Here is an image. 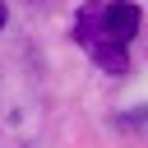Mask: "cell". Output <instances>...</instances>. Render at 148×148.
Returning <instances> with one entry per match:
<instances>
[{
    "instance_id": "cell-1",
    "label": "cell",
    "mask_w": 148,
    "mask_h": 148,
    "mask_svg": "<svg viewBox=\"0 0 148 148\" xmlns=\"http://www.w3.org/2000/svg\"><path fill=\"white\" fill-rule=\"evenodd\" d=\"M88 51H92V60H97L106 74H125V69H130V56H125L120 42H88Z\"/></svg>"
},
{
    "instance_id": "cell-2",
    "label": "cell",
    "mask_w": 148,
    "mask_h": 148,
    "mask_svg": "<svg viewBox=\"0 0 148 148\" xmlns=\"http://www.w3.org/2000/svg\"><path fill=\"white\" fill-rule=\"evenodd\" d=\"M0 28H5V5H0Z\"/></svg>"
}]
</instances>
